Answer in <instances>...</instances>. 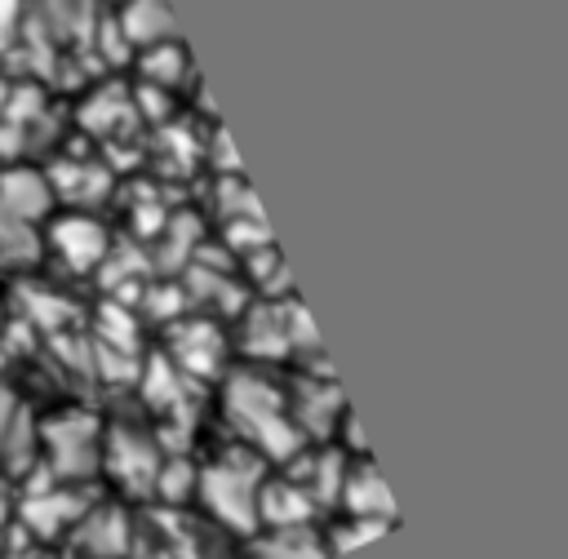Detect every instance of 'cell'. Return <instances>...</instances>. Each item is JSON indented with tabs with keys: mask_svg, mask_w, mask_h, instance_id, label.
<instances>
[{
	"mask_svg": "<svg viewBox=\"0 0 568 559\" xmlns=\"http://www.w3.org/2000/svg\"><path fill=\"white\" fill-rule=\"evenodd\" d=\"M337 497L346 501L351 519H377V524H390V515H395V501H390V492H386L382 475L373 470V461L346 466Z\"/></svg>",
	"mask_w": 568,
	"mask_h": 559,
	"instance_id": "obj_4",
	"label": "cell"
},
{
	"mask_svg": "<svg viewBox=\"0 0 568 559\" xmlns=\"http://www.w3.org/2000/svg\"><path fill=\"white\" fill-rule=\"evenodd\" d=\"M0 204L9 213H18L22 222L44 217L53 204V182L31 173V169H9V173H0Z\"/></svg>",
	"mask_w": 568,
	"mask_h": 559,
	"instance_id": "obj_8",
	"label": "cell"
},
{
	"mask_svg": "<svg viewBox=\"0 0 568 559\" xmlns=\"http://www.w3.org/2000/svg\"><path fill=\"white\" fill-rule=\"evenodd\" d=\"M200 488H204V501L213 506V515L226 519L231 528L257 524V479L244 461H222V466L204 470Z\"/></svg>",
	"mask_w": 568,
	"mask_h": 559,
	"instance_id": "obj_2",
	"label": "cell"
},
{
	"mask_svg": "<svg viewBox=\"0 0 568 559\" xmlns=\"http://www.w3.org/2000/svg\"><path fill=\"white\" fill-rule=\"evenodd\" d=\"M182 297H186L182 288H160V293H151V302H155L151 311L155 315H173V311H182Z\"/></svg>",
	"mask_w": 568,
	"mask_h": 559,
	"instance_id": "obj_22",
	"label": "cell"
},
{
	"mask_svg": "<svg viewBox=\"0 0 568 559\" xmlns=\"http://www.w3.org/2000/svg\"><path fill=\"white\" fill-rule=\"evenodd\" d=\"M115 31L124 35V44H169L178 35V18L169 9V0H124Z\"/></svg>",
	"mask_w": 568,
	"mask_h": 559,
	"instance_id": "obj_5",
	"label": "cell"
},
{
	"mask_svg": "<svg viewBox=\"0 0 568 559\" xmlns=\"http://www.w3.org/2000/svg\"><path fill=\"white\" fill-rule=\"evenodd\" d=\"M257 559H324V550H320V541H311L302 528H280L275 537L262 541Z\"/></svg>",
	"mask_w": 568,
	"mask_h": 559,
	"instance_id": "obj_15",
	"label": "cell"
},
{
	"mask_svg": "<svg viewBox=\"0 0 568 559\" xmlns=\"http://www.w3.org/2000/svg\"><path fill=\"white\" fill-rule=\"evenodd\" d=\"M142 71H146V75H160L164 84H173V80L182 75V44H173V40H169V44H151Z\"/></svg>",
	"mask_w": 568,
	"mask_h": 559,
	"instance_id": "obj_18",
	"label": "cell"
},
{
	"mask_svg": "<svg viewBox=\"0 0 568 559\" xmlns=\"http://www.w3.org/2000/svg\"><path fill=\"white\" fill-rule=\"evenodd\" d=\"M226 408L235 417V426L244 435H253L271 457H293L297 444H302V430L293 421H284V399L271 382L262 377H235L226 386Z\"/></svg>",
	"mask_w": 568,
	"mask_h": 559,
	"instance_id": "obj_1",
	"label": "cell"
},
{
	"mask_svg": "<svg viewBox=\"0 0 568 559\" xmlns=\"http://www.w3.org/2000/svg\"><path fill=\"white\" fill-rule=\"evenodd\" d=\"M44 444H49V457L62 475H89L98 466V426H93V417H80V413L53 417L44 426Z\"/></svg>",
	"mask_w": 568,
	"mask_h": 559,
	"instance_id": "obj_3",
	"label": "cell"
},
{
	"mask_svg": "<svg viewBox=\"0 0 568 559\" xmlns=\"http://www.w3.org/2000/svg\"><path fill=\"white\" fill-rule=\"evenodd\" d=\"M226 244L240 248L244 257L257 253V248H266V244H271L266 222H262V217H231V222H226Z\"/></svg>",
	"mask_w": 568,
	"mask_h": 559,
	"instance_id": "obj_17",
	"label": "cell"
},
{
	"mask_svg": "<svg viewBox=\"0 0 568 559\" xmlns=\"http://www.w3.org/2000/svg\"><path fill=\"white\" fill-rule=\"evenodd\" d=\"M217 350H222V342H217V328L213 324H186V328L173 333V359L186 373H195V377H209L213 373Z\"/></svg>",
	"mask_w": 568,
	"mask_h": 559,
	"instance_id": "obj_9",
	"label": "cell"
},
{
	"mask_svg": "<svg viewBox=\"0 0 568 559\" xmlns=\"http://www.w3.org/2000/svg\"><path fill=\"white\" fill-rule=\"evenodd\" d=\"M377 532H386V524H377V519H346V524L333 532V550H355L359 541H368V537H377Z\"/></svg>",
	"mask_w": 568,
	"mask_h": 559,
	"instance_id": "obj_19",
	"label": "cell"
},
{
	"mask_svg": "<svg viewBox=\"0 0 568 559\" xmlns=\"http://www.w3.org/2000/svg\"><path fill=\"white\" fill-rule=\"evenodd\" d=\"M155 479H160V492L164 497H182L186 492V479H191V466H182V461L178 466H160Z\"/></svg>",
	"mask_w": 568,
	"mask_h": 559,
	"instance_id": "obj_20",
	"label": "cell"
},
{
	"mask_svg": "<svg viewBox=\"0 0 568 559\" xmlns=\"http://www.w3.org/2000/svg\"><path fill=\"white\" fill-rule=\"evenodd\" d=\"M53 248L71 271H89L106 253V231L98 222H89V217H62L53 226Z\"/></svg>",
	"mask_w": 568,
	"mask_h": 559,
	"instance_id": "obj_6",
	"label": "cell"
},
{
	"mask_svg": "<svg viewBox=\"0 0 568 559\" xmlns=\"http://www.w3.org/2000/svg\"><path fill=\"white\" fill-rule=\"evenodd\" d=\"M106 461H111V470L129 484V488H146L151 479H155V470H160V461H155V453L146 448V439H138V435H115V444L106 448Z\"/></svg>",
	"mask_w": 568,
	"mask_h": 559,
	"instance_id": "obj_10",
	"label": "cell"
},
{
	"mask_svg": "<svg viewBox=\"0 0 568 559\" xmlns=\"http://www.w3.org/2000/svg\"><path fill=\"white\" fill-rule=\"evenodd\" d=\"M80 519V501L71 497V492H40L31 506H27V524L36 528V532H58L62 524H75Z\"/></svg>",
	"mask_w": 568,
	"mask_h": 559,
	"instance_id": "obj_12",
	"label": "cell"
},
{
	"mask_svg": "<svg viewBox=\"0 0 568 559\" xmlns=\"http://www.w3.org/2000/svg\"><path fill=\"white\" fill-rule=\"evenodd\" d=\"M93 4L89 0H36V18H40V31L44 35H58V40H80L93 31Z\"/></svg>",
	"mask_w": 568,
	"mask_h": 559,
	"instance_id": "obj_11",
	"label": "cell"
},
{
	"mask_svg": "<svg viewBox=\"0 0 568 559\" xmlns=\"http://www.w3.org/2000/svg\"><path fill=\"white\" fill-rule=\"evenodd\" d=\"M18 18H22V0H0V53L13 44Z\"/></svg>",
	"mask_w": 568,
	"mask_h": 559,
	"instance_id": "obj_21",
	"label": "cell"
},
{
	"mask_svg": "<svg viewBox=\"0 0 568 559\" xmlns=\"http://www.w3.org/2000/svg\"><path fill=\"white\" fill-rule=\"evenodd\" d=\"M315 501L297 488V479H271L257 488V519H266L275 532L280 528H302L311 519Z\"/></svg>",
	"mask_w": 568,
	"mask_h": 559,
	"instance_id": "obj_7",
	"label": "cell"
},
{
	"mask_svg": "<svg viewBox=\"0 0 568 559\" xmlns=\"http://www.w3.org/2000/svg\"><path fill=\"white\" fill-rule=\"evenodd\" d=\"M36 253H40V244H36V231H27V222L0 204V262H13V266H22V262H31Z\"/></svg>",
	"mask_w": 568,
	"mask_h": 559,
	"instance_id": "obj_14",
	"label": "cell"
},
{
	"mask_svg": "<svg viewBox=\"0 0 568 559\" xmlns=\"http://www.w3.org/2000/svg\"><path fill=\"white\" fill-rule=\"evenodd\" d=\"M244 350L248 355H284L288 337H284V311H257L244 324Z\"/></svg>",
	"mask_w": 568,
	"mask_h": 559,
	"instance_id": "obj_13",
	"label": "cell"
},
{
	"mask_svg": "<svg viewBox=\"0 0 568 559\" xmlns=\"http://www.w3.org/2000/svg\"><path fill=\"white\" fill-rule=\"evenodd\" d=\"M18 413H13V404H9V395H0V439H4V430H9V421H13Z\"/></svg>",
	"mask_w": 568,
	"mask_h": 559,
	"instance_id": "obj_23",
	"label": "cell"
},
{
	"mask_svg": "<svg viewBox=\"0 0 568 559\" xmlns=\"http://www.w3.org/2000/svg\"><path fill=\"white\" fill-rule=\"evenodd\" d=\"M89 524L98 528V537H84L89 550H98V555H120L124 550V519H120V510H98V515H89Z\"/></svg>",
	"mask_w": 568,
	"mask_h": 559,
	"instance_id": "obj_16",
	"label": "cell"
}]
</instances>
